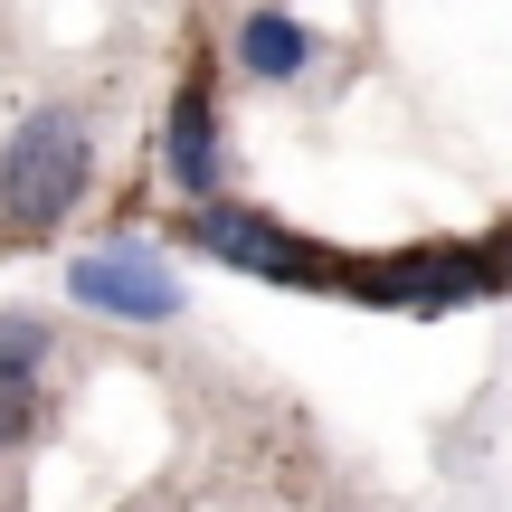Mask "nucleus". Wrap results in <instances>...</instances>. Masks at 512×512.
Instances as JSON below:
<instances>
[{
	"mask_svg": "<svg viewBox=\"0 0 512 512\" xmlns=\"http://www.w3.org/2000/svg\"><path fill=\"white\" fill-rule=\"evenodd\" d=\"M95 181V133L76 105H29L10 124V143H0V219L19 228V238H48V228H67V209L86 200Z\"/></svg>",
	"mask_w": 512,
	"mask_h": 512,
	"instance_id": "obj_1",
	"label": "nucleus"
},
{
	"mask_svg": "<svg viewBox=\"0 0 512 512\" xmlns=\"http://www.w3.org/2000/svg\"><path fill=\"white\" fill-rule=\"evenodd\" d=\"M67 304L105 313V323H171L181 313V275L162 266V247L114 238V247H86L67 266Z\"/></svg>",
	"mask_w": 512,
	"mask_h": 512,
	"instance_id": "obj_2",
	"label": "nucleus"
},
{
	"mask_svg": "<svg viewBox=\"0 0 512 512\" xmlns=\"http://www.w3.org/2000/svg\"><path fill=\"white\" fill-rule=\"evenodd\" d=\"M190 238H200L209 256H228V266L247 275H275V285H332V266L313 256L294 228L256 219V209H228V200H200V219H190Z\"/></svg>",
	"mask_w": 512,
	"mask_h": 512,
	"instance_id": "obj_3",
	"label": "nucleus"
},
{
	"mask_svg": "<svg viewBox=\"0 0 512 512\" xmlns=\"http://www.w3.org/2000/svg\"><path fill=\"white\" fill-rule=\"evenodd\" d=\"M162 162H171V190H181V200H219V105H209V86H200V76L171 95Z\"/></svg>",
	"mask_w": 512,
	"mask_h": 512,
	"instance_id": "obj_4",
	"label": "nucleus"
},
{
	"mask_svg": "<svg viewBox=\"0 0 512 512\" xmlns=\"http://www.w3.org/2000/svg\"><path fill=\"white\" fill-rule=\"evenodd\" d=\"M238 67L256 76V86H294V76L313 67V29L294 10H247L238 19Z\"/></svg>",
	"mask_w": 512,
	"mask_h": 512,
	"instance_id": "obj_5",
	"label": "nucleus"
},
{
	"mask_svg": "<svg viewBox=\"0 0 512 512\" xmlns=\"http://www.w3.org/2000/svg\"><path fill=\"white\" fill-rule=\"evenodd\" d=\"M38 418H48V389H38V370H29V361H0V456H10V446H29Z\"/></svg>",
	"mask_w": 512,
	"mask_h": 512,
	"instance_id": "obj_6",
	"label": "nucleus"
},
{
	"mask_svg": "<svg viewBox=\"0 0 512 512\" xmlns=\"http://www.w3.org/2000/svg\"><path fill=\"white\" fill-rule=\"evenodd\" d=\"M48 351H57V332H48V323H29V313H0V361L48 370Z\"/></svg>",
	"mask_w": 512,
	"mask_h": 512,
	"instance_id": "obj_7",
	"label": "nucleus"
}]
</instances>
